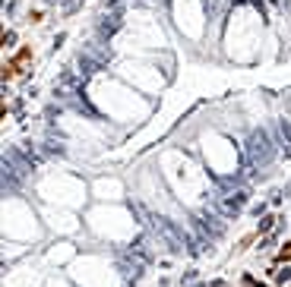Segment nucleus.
I'll return each instance as SVG.
<instances>
[{
    "mask_svg": "<svg viewBox=\"0 0 291 287\" xmlns=\"http://www.w3.org/2000/svg\"><path fill=\"white\" fill-rule=\"evenodd\" d=\"M272 155H275V146H272V139L263 133H253L250 136V146H247V158L253 161V164H260V167H266L272 161Z\"/></svg>",
    "mask_w": 291,
    "mask_h": 287,
    "instance_id": "obj_1",
    "label": "nucleus"
},
{
    "mask_svg": "<svg viewBox=\"0 0 291 287\" xmlns=\"http://www.w3.org/2000/svg\"><path fill=\"white\" fill-rule=\"evenodd\" d=\"M247 202H250V189H235V193L218 196V208L225 211V218H238Z\"/></svg>",
    "mask_w": 291,
    "mask_h": 287,
    "instance_id": "obj_2",
    "label": "nucleus"
},
{
    "mask_svg": "<svg viewBox=\"0 0 291 287\" xmlns=\"http://www.w3.org/2000/svg\"><path fill=\"white\" fill-rule=\"evenodd\" d=\"M282 221H285V214H278V211H266L263 218H260V224H257V234H260V237L272 234V231H275V227L282 224Z\"/></svg>",
    "mask_w": 291,
    "mask_h": 287,
    "instance_id": "obj_3",
    "label": "nucleus"
},
{
    "mask_svg": "<svg viewBox=\"0 0 291 287\" xmlns=\"http://www.w3.org/2000/svg\"><path fill=\"white\" fill-rule=\"evenodd\" d=\"M19 76H26V73H22V63H16L13 57H7L4 66H0V79H4V86H10V82L19 79Z\"/></svg>",
    "mask_w": 291,
    "mask_h": 287,
    "instance_id": "obj_4",
    "label": "nucleus"
},
{
    "mask_svg": "<svg viewBox=\"0 0 291 287\" xmlns=\"http://www.w3.org/2000/svg\"><path fill=\"white\" fill-rule=\"evenodd\" d=\"M272 284H275V287H288V284H291V262H288V265H275Z\"/></svg>",
    "mask_w": 291,
    "mask_h": 287,
    "instance_id": "obj_5",
    "label": "nucleus"
},
{
    "mask_svg": "<svg viewBox=\"0 0 291 287\" xmlns=\"http://www.w3.org/2000/svg\"><path fill=\"white\" fill-rule=\"evenodd\" d=\"M288 262H291V240H285L272 256V265H288Z\"/></svg>",
    "mask_w": 291,
    "mask_h": 287,
    "instance_id": "obj_6",
    "label": "nucleus"
},
{
    "mask_svg": "<svg viewBox=\"0 0 291 287\" xmlns=\"http://www.w3.org/2000/svg\"><path fill=\"white\" fill-rule=\"evenodd\" d=\"M16 41H19V32H16V29H7L4 35H0V47H4L7 54H10V51L16 47Z\"/></svg>",
    "mask_w": 291,
    "mask_h": 287,
    "instance_id": "obj_7",
    "label": "nucleus"
},
{
    "mask_svg": "<svg viewBox=\"0 0 291 287\" xmlns=\"http://www.w3.org/2000/svg\"><path fill=\"white\" fill-rule=\"evenodd\" d=\"M10 57H13L16 63H22V66H26L29 60H35V51H32V44H22L19 51H13V54H10Z\"/></svg>",
    "mask_w": 291,
    "mask_h": 287,
    "instance_id": "obj_8",
    "label": "nucleus"
},
{
    "mask_svg": "<svg viewBox=\"0 0 291 287\" xmlns=\"http://www.w3.org/2000/svg\"><path fill=\"white\" fill-rule=\"evenodd\" d=\"M260 240V234L257 231H253V234H247V237H241V240H238V246H235V253H247V249L253 246V243H257Z\"/></svg>",
    "mask_w": 291,
    "mask_h": 287,
    "instance_id": "obj_9",
    "label": "nucleus"
},
{
    "mask_svg": "<svg viewBox=\"0 0 291 287\" xmlns=\"http://www.w3.org/2000/svg\"><path fill=\"white\" fill-rule=\"evenodd\" d=\"M29 22H32V26H41V22H44V10H29Z\"/></svg>",
    "mask_w": 291,
    "mask_h": 287,
    "instance_id": "obj_10",
    "label": "nucleus"
},
{
    "mask_svg": "<svg viewBox=\"0 0 291 287\" xmlns=\"http://www.w3.org/2000/svg\"><path fill=\"white\" fill-rule=\"evenodd\" d=\"M64 41H67V32H57V35H54V44H51V51H61V47H64Z\"/></svg>",
    "mask_w": 291,
    "mask_h": 287,
    "instance_id": "obj_11",
    "label": "nucleus"
},
{
    "mask_svg": "<svg viewBox=\"0 0 291 287\" xmlns=\"http://www.w3.org/2000/svg\"><path fill=\"white\" fill-rule=\"evenodd\" d=\"M241 287H257V278H253V274H244V278H241Z\"/></svg>",
    "mask_w": 291,
    "mask_h": 287,
    "instance_id": "obj_12",
    "label": "nucleus"
},
{
    "mask_svg": "<svg viewBox=\"0 0 291 287\" xmlns=\"http://www.w3.org/2000/svg\"><path fill=\"white\" fill-rule=\"evenodd\" d=\"M250 211H253V214H257V218H263V214H266V202H260V205H253Z\"/></svg>",
    "mask_w": 291,
    "mask_h": 287,
    "instance_id": "obj_13",
    "label": "nucleus"
},
{
    "mask_svg": "<svg viewBox=\"0 0 291 287\" xmlns=\"http://www.w3.org/2000/svg\"><path fill=\"white\" fill-rule=\"evenodd\" d=\"M209 287H225V281H212V284H209Z\"/></svg>",
    "mask_w": 291,
    "mask_h": 287,
    "instance_id": "obj_14",
    "label": "nucleus"
},
{
    "mask_svg": "<svg viewBox=\"0 0 291 287\" xmlns=\"http://www.w3.org/2000/svg\"><path fill=\"white\" fill-rule=\"evenodd\" d=\"M257 287H272V284H266V281H257Z\"/></svg>",
    "mask_w": 291,
    "mask_h": 287,
    "instance_id": "obj_15",
    "label": "nucleus"
},
{
    "mask_svg": "<svg viewBox=\"0 0 291 287\" xmlns=\"http://www.w3.org/2000/svg\"><path fill=\"white\" fill-rule=\"evenodd\" d=\"M288 287H291V284H288Z\"/></svg>",
    "mask_w": 291,
    "mask_h": 287,
    "instance_id": "obj_16",
    "label": "nucleus"
}]
</instances>
